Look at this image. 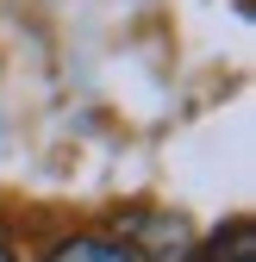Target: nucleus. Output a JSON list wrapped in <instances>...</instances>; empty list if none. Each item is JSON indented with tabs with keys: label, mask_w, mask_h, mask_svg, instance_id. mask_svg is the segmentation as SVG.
<instances>
[{
	"label": "nucleus",
	"mask_w": 256,
	"mask_h": 262,
	"mask_svg": "<svg viewBox=\"0 0 256 262\" xmlns=\"http://www.w3.org/2000/svg\"><path fill=\"white\" fill-rule=\"evenodd\" d=\"M44 262H138V250L125 237H100V231H81V237H62Z\"/></svg>",
	"instance_id": "nucleus-2"
},
{
	"label": "nucleus",
	"mask_w": 256,
	"mask_h": 262,
	"mask_svg": "<svg viewBox=\"0 0 256 262\" xmlns=\"http://www.w3.org/2000/svg\"><path fill=\"white\" fill-rule=\"evenodd\" d=\"M138 225L156 231V244H132L138 262H194V231H187V219H175V212H144Z\"/></svg>",
	"instance_id": "nucleus-1"
},
{
	"label": "nucleus",
	"mask_w": 256,
	"mask_h": 262,
	"mask_svg": "<svg viewBox=\"0 0 256 262\" xmlns=\"http://www.w3.org/2000/svg\"><path fill=\"white\" fill-rule=\"evenodd\" d=\"M0 262H13V250H7V244H0Z\"/></svg>",
	"instance_id": "nucleus-3"
}]
</instances>
